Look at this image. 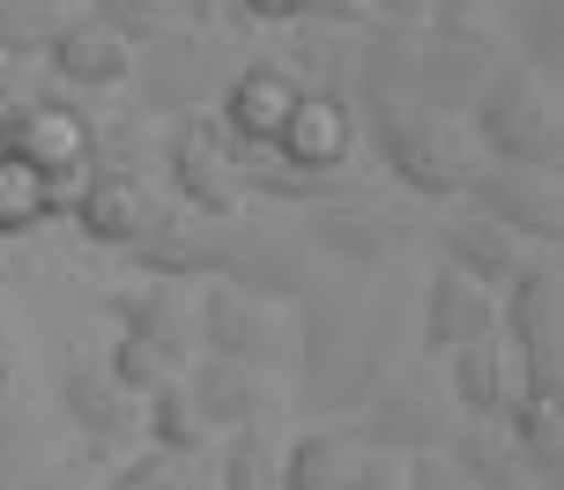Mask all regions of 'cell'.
Instances as JSON below:
<instances>
[{
	"label": "cell",
	"instance_id": "obj_1",
	"mask_svg": "<svg viewBox=\"0 0 564 490\" xmlns=\"http://www.w3.org/2000/svg\"><path fill=\"white\" fill-rule=\"evenodd\" d=\"M460 134L482 164H528V172H557L564 156V112H557V83L520 67V59H498L482 89L460 112Z\"/></svg>",
	"mask_w": 564,
	"mask_h": 490
},
{
	"label": "cell",
	"instance_id": "obj_2",
	"mask_svg": "<svg viewBox=\"0 0 564 490\" xmlns=\"http://www.w3.org/2000/svg\"><path fill=\"white\" fill-rule=\"evenodd\" d=\"M357 134L379 149L387 178L409 186V194H423V202H460L468 172L482 164L476 149H468V134H460V119L431 112L416 97H371Z\"/></svg>",
	"mask_w": 564,
	"mask_h": 490
},
{
	"label": "cell",
	"instance_id": "obj_3",
	"mask_svg": "<svg viewBox=\"0 0 564 490\" xmlns=\"http://www.w3.org/2000/svg\"><path fill=\"white\" fill-rule=\"evenodd\" d=\"M379 386V342L357 305L335 297H305V416L312 424H341L349 409H365V394Z\"/></svg>",
	"mask_w": 564,
	"mask_h": 490
},
{
	"label": "cell",
	"instance_id": "obj_4",
	"mask_svg": "<svg viewBox=\"0 0 564 490\" xmlns=\"http://www.w3.org/2000/svg\"><path fill=\"white\" fill-rule=\"evenodd\" d=\"M498 59H506L498 53V30H482L460 0H438V15L409 45V97L431 105V112H446V119H460Z\"/></svg>",
	"mask_w": 564,
	"mask_h": 490
},
{
	"label": "cell",
	"instance_id": "obj_5",
	"mask_svg": "<svg viewBox=\"0 0 564 490\" xmlns=\"http://www.w3.org/2000/svg\"><path fill=\"white\" fill-rule=\"evenodd\" d=\"M164 178H171V194H178V208H194L208 224H238V208L253 202V194H246V149L216 127V112L171 119Z\"/></svg>",
	"mask_w": 564,
	"mask_h": 490
},
{
	"label": "cell",
	"instance_id": "obj_6",
	"mask_svg": "<svg viewBox=\"0 0 564 490\" xmlns=\"http://www.w3.org/2000/svg\"><path fill=\"white\" fill-rule=\"evenodd\" d=\"M498 342L512 349L520 379L564 386V283L550 253H528V268L498 290Z\"/></svg>",
	"mask_w": 564,
	"mask_h": 490
},
{
	"label": "cell",
	"instance_id": "obj_7",
	"mask_svg": "<svg viewBox=\"0 0 564 490\" xmlns=\"http://www.w3.org/2000/svg\"><path fill=\"white\" fill-rule=\"evenodd\" d=\"M0 156L37 178H83L97 164V127L75 97H15L0 105Z\"/></svg>",
	"mask_w": 564,
	"mask_h": 490
},
{
	"label": "cell",
	"instance_id": "obj_8",
	"mask_svg": "<svg viewBox=\"0 0 564 490\" xmlns=\"http://www.w3.org/2000/svg\"><path fill=\"white\" fill-rule=\"evenodd\" d=\"M460 208L498 224L506 238H520L528 253H550L564 238V194L557 172H528V164H476L460 186Z\"/></svg>",
	"mask_w": 564,
	"mask_h": 490
},
{
	"label": "cell",
	"instance_id": "obj_9",
	"mask_svg": "<svg viewBox=\"0 0 564 490\" xmlns=\"http://www.w3.org/2000/svg\"><path fill=\"white\" fill-rule=\"evenodd\" d=\"M453 424H460V416H453V402H446V379L416 372V364L379 379V386L365 394V416H357V432H365L379 454H394V461L438 454Z\"/></svg>",
	"mask_w": 564,
	"mask_h": 490
},
{
	"label": "cell",
	"instance_id": "obj_10",
	"mask_svg": "<svg viewBox=\"0 0 564 490\" xmlns=\"http://www.w3.org/2000/svg\"><path fill=\"white\" fill-rule=\"evenodd\" d=\"M297 349L290 319L275 305H260L230 283H200L194 290V357H230V364H282Z\"/></svg>",
	"mask_w": 564,
	"mask_h": 490
},
{
	"label": "cell",
	"instance_id": "obj_11",
	"mask_svg": "<svg viewBox=\"0 0 564 490\" xmlns=\"http://www.w3.org/2000/svg\"><path fill=\"white\" fill-rule=\"evenodd\" d=\"M59 416H67L83 454H119V446L141 438V402L112 379L105 349H75L59 364Z\"/></svg>",
	"mask_w": 564,
	"mask_h": 490
},
{
	"label": "cell",
	"instance_id": "obj_12",
	"mask_svg": "<svg viewBox=\"0 0 564 490\" xmlns=\"http://www.w3.org/2000/svg\"><path fill=\"white\" fill-rule=\"evenodd\" d=\"M268 156L290 164V172H305V178H319V186H335L341 164L357 156V105L341 89H297V105L282 119V134L268 142Z\"/></svg>",
	"mask_w": 564,
	"mask_h": 490
},
{
	"label": "cell",
	"instance_id": "obj_13",
	"mask_svg": "<svg viewBox=\"0 0 564 490\" xmlns=\"http://www.w3.org/2000/svg\"><path fill=\"white\" fill-rule=\"evenodd\" d=\"M105 313H112L119 342L149 349V357H164L171 372H186L194 364V290L186 283H127L105 297Z\"/></svg>",
	"mask_w": 564,
	"mask_h": 490
},
{
	"label": "cell",
	"instance_id": "obj_14",
	"mask_svg": "<svg viewBox=\"0 0 564 490\" xmlns=\"http://www.w3.org/2000/svg\"><path fill=\"white\" fill-rule=\"evenodd\" d=\"M164 216V194L149 186L141 164H89L83 172V194H75V224H83L89 246H112L127 253L149 224Z\"/></svg>",
	"mask_w": 564,
	"mask_h": 490
},
{
	"label": "cell",
	"instance_id": "obj_15",
	"mask_svg": "<svg viewBox=\"0 0 564 490\" xmlns=\"http://www.w3.org/2000/svg\"><path fill=\"white\" fill-rule=\"evenodd\" d=\"M216 283L246 290L260 305H305L312 297V253L290 246L275 231H224V260H216Z\"/></svg>",
	"mask_w": 564,
	"mask_h": 490
},
{
	"label": "cell",
	"instance_id": "obj_16",
	"mask_svg": "<svg viewBox=\"0 0 564 490\" xmlns=\"http://www.w3.org/2000/svg\"><path fill=\"white\" fill-rule=\"evenodd\" d=\"M224 231L230 224H208L194 208H164V216L127 246V260H134V275H149V283H186L194 290V283H216Z\"/></svg>",
	"mask_w": 564,
	"mask_h": 490
},
{
	"label": "cell",
	"instance_id": "obj_17",
	"mask_svg": "<svg viewBox=\"0 0 564 490\" xmlns=\"http://www.w3.org/2000/svg\"><path fill=\"white\" fill-rule=\"evenodd\" d=\"M45 75L59 83V97H97V89H127V75H134V45L119 37V30H105L97 15H67L59 23V37L45 45Z\"/></svg>",
	"mask_w": 564,
	"mask_h": 490
},
{
	"label": "cell",
	"instance_id": "obj_18",
	"mask_svg": "<svg viewBox=\"0 0 564 490\" xmlns=\"http://www.w3.org/2000/svg\"><path fill=\"white\" fill-rule=\"evenodd\" d=\"M297 67L290 59H253V67H238L224 83V97L208 105L216 112V127H224L238 149H268L282 134V119H290V105H297Z\"/></svg>",
	"mask_w": 564,
	"mask_h": 490
},
{
	"label": "cell",
	"instance_id": "obj_19",
	"mask_svg": "<svg viewBox=\"0 0 564 490\" xmlns=\"http://www.w3.org/2000/svg\"><path fill=\"white\" fill-rule=\"evenodd\" d=\"M490 335H498V290L446 268V260H431V275H423V349L453 357V349L490 342Z\"/></svg>",
	"mask_w": 564,
	"mask_h": 490
},
{
	"label": "cell",
	"instance_id": "obj_20",
	"mask_svg": "<svg viewBox=\"0 0 564 490\" xmlns=\"http://www.w3.org/2000/svg\"><path fill=\"white\" fill-rule=\"evenodd\" d=\"M178 379H186V402L200 409L208 438H230V432H246V424H275V394H268V379H260L253 364L194 357Z\"/></svg>",
	"mask_w": 564,
	"mask_h": 490
},
{
	"label": "cell",
	"instance_id": "obj_21",
	"mask_svg": "<svg viewBox=\"0 0 564 490\" xmlns=\"http://www.w3.org/2000/svg\"><path fill=\"white\" fill-rule=\"evenodd\" d=\"M200 67V30H164L156 45H141L134 53V75L141 83V105L164 119H186V112H208V83L194 75Z\"/></svg>",
	"mask_w": 564,
	"mask_h": 490
},
{
	"label": "cell",
	"instance_id": "obj_22",
	"mask_svg": "<svg viewBox=\"0 0 564 490\" xmlns=\"http://www.w3.org/2000/svg\"><path fill=\"white\" fill-rule=\"evenodd\" d=\"M520 364H512V349L490 335V342H468L446 357V402L453 416H476V424H506V409L520 402Z\"/></svg>",
	"mask_w": 564,
	"mask_h": 490
},
{
	"label": "cell",
	"instance_id": "obj_23",
	"mask_svg": "<svg viewBox=\"0 0 564 490\" xmlns=\"http://www.w3.org/2000/svg\"><path fill=\"white\" fill-rule=\"evenodd\" d=\"M401 246V224L379 216V202H327L312 208V253H335L341 268H387Z\"/></svg>",
	"mask_w": 564,
	"mask_h": 490
},
{
	"label": "cell",
	"instance_id": "obj_24",
	"mask_svg": "<svg viewBox=\"0 0 564 490\" xmlns=\"http://www.w3.org/2000/svg\"><path fill=\"white\" fill-rule=\"evenodd\" d=\"M506 432L520 446V461L542 490H564V386H520V402L506 409Z\"/></svg>",
	"mask_w": 564,
	"mask_h": 490
},
{
	"label": "cell",
	"instance_id": "obj_25",
	"mask_svg": "<svg viewBox=\"0 0 564 490\" xmlns=\"http://www.w3.org/2000/svg\"><path fill=\"white\" fill-rule=\"evenodd\" d=\"M438 454L468 476V490H542L535 476H528V461H520V446H512L506 424H476V416H460Z\"/></svg>",
	"mask_w": 564,
	"mask_h": 490
},
{
	"label": "cell",
	"instance_id": "obj_26",
	"mask_svg": "<svg viewBox=\"0 0 564 490\" xmlns=\"http://www.w3.org/2000/svg\"><path fill=\"white\" fill-rule=\"evenodd\" d=\"M438 260L446 268H460V275H476V283H490V290H506L520 268H528V246L520 238H506L498 224H482V216H446L438 224Z\"/></svg>",
	"mask_w": 564,
	"mask_h": 490
},
{
	"label": "cell",
	"instance_id": "obj_27",
	"mask_svg": "<svg viewBox=\"0 0 564 490\" xmlns=\"http://www.w3.org/2000/svg\"><path fill=\"white\" fill-rule=\"evenodd\" d=\"M141 438L164 446V454H186V461H200V454L216 446L208 424H200V409L186 402V379H171V386H156V394L141 402Z\"/></svg>",
	"mask_w": 564,
	"mask_h": 490
},
{
	"label": "cell",
	"instance_id": "obj_28",
	"mask_svg": "<svg viewBox=\"0 0 564 490\" xmlns=\"http://www.w3.org/2000/svg\"><path fill=\"white\" fill-rule=\"evenodd\" d=\"M216 490H282V438L275 424H246L216 454Z\"/></svg>",
	"mask_w": 564,
	"mask_h": 490
},
{
	"label": "cell",
	"instance_id": "obj_29",
	"mask_svg": "<svg viewBox=\"0 0 564 490\" xmlns=\"http://www.w3.org/2000/svg\"><path fill=\"white\" fill-rule=\"evenodd\" d=\"M45 468H53V446L37 432V416L30 409H0V490H30Z\"/></svg>",
	"mask_w": 564,
	"mask_h": 490
},
{
	"label": "cell",
	"instance_id": "obj_30",
	"mask_svg": "<svg viewBox=\"0 0 564 490\" xmlns=\"http://www.w3.org/2000/svg\"><path fill=\"white\" fill-rule=\"evenodd\" d=\"M557 15H564V0H512L506 30H512V45H520V53H506V59L535 67V75H557V59H564V45H557Z\"/></svg>",
	"mask_w": 564,
	"mask_h": 490
},
{
	"label": "cell",
	"instance_id": "obj_31",
	"mask_svg": "<svg viewBox=\"0 0 564 490\" xmlns=\"http://www.w3.org/2000/svg\"><path fill=\"white\" fill-rule=\"evenodd\" d=\"M75 8H83V15H97L105 30H119L134 53H141V45H156L164 30H186V15H178L171 0H75Z\"/></svg>",
	"mask_w": 564,
	"mask_h": 490
},
{
	"label": "cell",
	"instance_id": "obj_32",
	"mask_svg": "<svg viewBox=\"0 0 564 490\" xmlns=\"http://www.w3.org/2000/svg\"><path fill=\"white\" fill-rule=\"evenodd\" d=\"M97 490H200V461L164 454V446H141V454H127Z\"/></svg>",
	"mask_w": 564,
	"mask_h": 490
},
{
	"label": "cell",
	"instance_id": "obj_33",
	"mask_svg": "<svg viewBox=\"0 0 564 490\" xmlns=\"http://www.w3.org/2000/svg\"><path fill=\"white\" fill-rule=\"evenodd\" d=\"M75 15V0H0V45H15V53H45L59 37V23Z\"/></svg>",
	"mask_w": 564,
	"mask_h": 490
},
{
	"label": "cell",
	"instance_id": "obj_34",
	"mask_svg": "<svg viewBox=\"0 0 564 490\" xmlns=\"http://www.w3.org/2000/svg\"><path fill=\"white\" fill-rule=\"evenodd\" d=\"M37 224H53L45 216V178L23 172L15 156H0V238H30Z\"/></svg>",
	"mask_w": 564,
	"mask_h": 490
},
{
	"label": "cell",
	"instance_id": "obj_35",
	"mask_svg": "<svg viewBox=\"0 0 564 490\" xmlns=\"http://www.w3.org/2000/svg\"><path fill=\"white\" fill-rule=\"evenodd\" d=\"M238 15H253V23H312V15H327V23H357L349 0H238Z\"/></svg>",
	"mask_w": 564,
	"mask_h": 490
},
{
	"label": "cell",
	"instance_id": "obj_36",
	"mask_svg": "<svg viewBox=\"0 0 564 490\" xmlns=\"http://www.w3.org/2000/svg\"><path fill=\"white\" fill-rule=\"evenodd\" d=\"M401 490H468V476H460L446 454H409V461H401Z\"/></svg>",
	"mask_w": 564,
	"mask_h": 490
},
{
	"label": "cell",
	"instance_id": "obj_37",
	"mask_svg": "<svg viewBox=\"0 0 564 490\" xmlns=\"http://www.w3.org/2000/svg\"><path fill=\"white\" fill-rule=\"evenodd\" d=\"M30 67H37L30 53H15V45H0V105H15V97H30Z\"/></svg>",
	"mask_w": 564,
	"mask_h": 490
},
{
	"label": "cell",
	"instance_id": "obj_38",
	"mask_svg": "<svg viewBox=\"0 0 564 490\" xmlns=\"http://www.w3.org/2000/svg\"><path fill=\"white\" fill-rule=\"evenodd\" d=\"M23 379V335H15V319H8V305H0V394Z\"/></svg>",
	"mask_w": 564,
	"mask_h": 490
},
{
	"label": "cell",
	"instance_id": "obj_39",
	"mask_svg": "<svg viewBox=\"0 0 564 490\" xmlns=\"http://www.w3.org/2000/svg\"><path fill=\"white\" fill-rule=\"evenodd\" d=\"M30 490H67V476H59V468H45V476H37Z\"/></svg>",
	"mask_w": 564,
	"mask_h": 490
},
{
	"label": "cell",
	"instance_id": "obj_40",
	"mask_svg": "<svg viewBox=\"0 0 564 490\" xmlns=\"http://www.w3.org/2000/svg\"><path fill=\"white\" fill-rule=\"evenodd\" d=\"M379 8H416V0H379Z\"/></svg>",
	"mask_w": 564,
	"mask_h": 490
},
{
	"label": "cell",
	"instance_id": "obj_41",
	"mask_svg": "<svg viewBox=\"0 0 564 490\" xmlns=\"http://www.w3.org/2000/svg\"><path fill=\"white\" fill-rule=\"evenodd\" d=\"M460 8H468V0H460Z\"/></svg>",
	"mask_w": 564,
	"mask_h": 490
}]
</instances>
